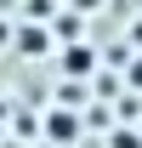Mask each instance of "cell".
<instances>
[{
	"mask_svg": "<svg viewBox=\"0 0 142 148\" xmlns=\"http://www.w3.org/2000/svg\"><path fill=\"white\" fill-rule=\"evenodd\" d=\"M131 86H142V63H137V69H131Z\"/></svg>",
	"mask_w": 142,
	"mask_h": 148,
	"instance_id": "cell-3",
	"label": "cell"
},
{
	"mask_svg": "<svg viewBox=\"0 0 142 148\" xmlns=\"http://www.w3.org/2000/svg\"><path fill=\"white\" fill-rule=\"evenodd\" d=\"M57 63H63V74H91V46H68Z\"/></svg>",
	"mask_w": 142,
	"mask_h": 148,
	"instance_id": "cell-2",
	"label": "cell"
},
{
	"mask_svg": "<svg viewBox=\"0 0 142 148\" xmlns=\"http://www.w3.org/2000/svg\"><path fill=\"white\" fill-rule=\"evenodd\" d=\"M74 131H80V125H74V114H68V108H51L46 137H51V143H74Z\"/></svg>",
	"mask_w": 142,
	"mask_h": 148,
	"instance_id": "cell-1",
	"label": "cell"
}]
</instances>
